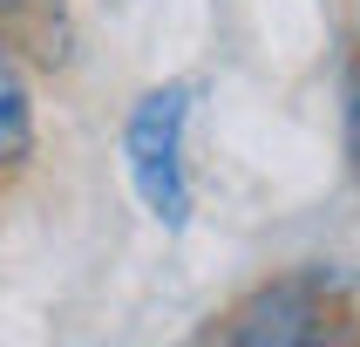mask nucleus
Masks as SVG:
<instances>
[{"instance_id":"obj_1","label":"nucleus","mask_w":360,"mask_h":347,"mask_svg":"<svg viewBox=\"0 0 360 347\" xmlns=\"http://www.w3.org/2000/svg\"><path fill=\"white\" fill-rule=\"evenodd\" d=\"M184 122H191V82H163L129 109L122 130V157H129V184H136L143 211L177 232L191 218V184H184Z\"/></svg>"},{"instance_id":"obj_2","label":"nucleus","mask_w":360,"mask_h":347,"mask_svg":"<svg viewBox=\"0 0 360 347\" xmlns=\"http://www.w3.org/2000/svg\"><path fill=\"white\" fill-rule=\"evenodd\" d=\"M326 306L320 293H313V279H279L265 286L252 306H238V320L224 327L231 341H320L326 334Z\"/></svg>"},{"instance_id":"obj_3","label":"nucleus","mask_w":360,"mask_h":347,"mask_svg":"<svg viewBox=\"0 0 360 347\" xmlns=\"http://www.w3.org/2000/svg\"><path fill=\"white\" fill-rule=\"evenodd\" d=\"M27 150H34V96H27L20 61L0 48V170L20 163Z\"/></svg>"},{"instance_id":"obj_4","label":"nucleus","mask_w":360,"mask_h":347,"mask_svg":"<svg viewBox=\"0 0 360 347\" xmlns=\"http://www.w3.org/2000/svg\"><path fill=\"white\" fill-rule=\"evenodd\" d=\"M7 7H27V0H7Z\"/></svg>"}]
</instances>
